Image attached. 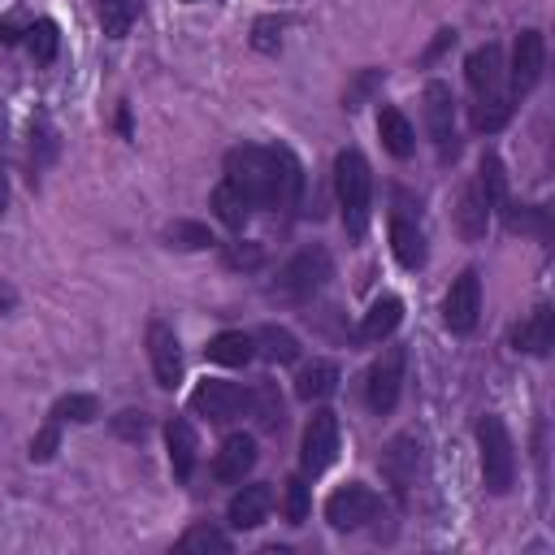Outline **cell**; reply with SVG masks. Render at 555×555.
<instances>
[{
  "instance_id": "9c48e42d",
  "label": "cell",
  "mask_w": 555,
  "mask_h": 555,
  "mask_svg": "<svg viewBox=\"0 0 555 555\" xmlns=\"http://www.w3.org/2000/svg\"><path fill=\"white\" fill-rule=\"evenodd\" d=\"M403 369H408V351H403V347H386V351L377 356V364L369 369L364 395H369V408H373L377 416L395 412L399 390H403Z\"/></svg>"
},
{
  "instance_id": "5bb4252c",
  "label": "cell",
  "mask_w": 555,
  "mask_h": 555,
  "mask_svg": "<svg viewBox=\"0 0 555 555\" xmlns=\"http://www.w3.org/2000/svg\"><path fill=\"white\" fill-rule=\"evenodd\" d=\"M251 464H256V438L251 434H230L212 455V477L221 486H238L251 473Z\"/></svg>"
},
{
  "instance_id": "1f68e13d",
  "label": "cell",
  "mask_w": 555,
  "mask_h": 555,
  "mask_svg": "<svg viewBox=\"0 0 555 555\" xmlns=\"http://www.w3.org/2000/svg\"><path fill=\"white\" fill-rule=\"evenodd\" d=\"M503 208V221H507V230H533L538 238H551V225H546V208H538V204H529V208H516V204H499Z\"/></svg>"
},
{
  "instance_id": "2e32d148",
  "label": "cell",
  "mask_w": 555,
  "mask_h": 555,
  "mask_svg": "<svg viewBox=\"0 0 555 555\" xmlns=\"http://www.w3.org/2000/svg\"><path fill=\"white\" fill-rule=\"evenodd\" d=\"M403 321V299L399 295H382L373 299V308L364 312L360 330H356V343H386Z\"/></svg>"
},
{
  "instance_id": "30bf717a",
  "label": "cell",
  "mask_w": 555,
  "mask_h": 555,
  "mask_svg": "<svg viewBox=\"0 0 555 555\" xmlns=\"http://www.w3.org/2000/svg\"><path fill=\"white\" fill-rule=\"evenodd\" d=\"M191 412L212 421V425H230L234 416L247 412V390L234 386V382H221V377H208L191 390Z\"/></svg>"
},
{
  "instance_id": "7a4b0ae2",
  "label": "cell",
  "mask_w": 555,
  "mask_h": 555,
  "mask_svg": "<svg viewBox=\"0 0 555 555\" xmlns=\"http://www.w3.org/2000/svg\"><path fill=\"white\" fill-rule=\"evenodd\" d=\"M334 195H338L347 234L351 238H364L369 208H373V173H369V160L356 147H347V152L334 156Z\"/></svg>"
},
{
  "instance_id": "d6986e66",
  "label": "cell",
  "mask_w": 555,
  "mask_h": 555,
  "mask_svg": "<svg viewBox=\"0 0 555 555\" xmlns=\"http://www.w3.org/2000/svg\"><path fill=\"white\" fill-rule=\"evenodd\" d=\"M390 247H395V260L403 269H421L425 264V230L416 225V217H408V212L390 217Z\"/></svg>"
},
{
  "instance_id": "f546056e",
  "label": "cell",
  "mask_w": 555,
  "mask_h": 555,
  "mask_svg": "<svg viewBox=\"0 0 555 555\" xmlns=\"http://www.w3.org/2000/svg\"><path fill=\"white\" fill-rule=\"evenodd\" d=\"M507 117H512V95H477V104H473V126L477 130H486V134H494L499 126H507Z\"/></svg>"
},
{
  "instance_id": "44dd1931",
  "label": "cell",
  "mask_w": 555,
  "mask_h": 555,
  "mask_svg": "<svg viewBox=\"0 0 555 555\" xmlns=\"http://www.w3.org/2000/svg\"><path fill=\"white\" fill-rule=\"evenodd\" d=\"M455 225H460V234H464L468 243L486 238V225H490V199H486V191H481L477 182H468V186L460 191V204H455Z\"/></svg>"
},
{
  "instance_id": "ac0fdd59",
  "label": "cell",
  "mask_w": 555,
  "mask_h": 555,
  "mask_svg": "<svg viewBox=\"0 0 555 555\" xmlns=\"http://www.w3.org/2000/svg\"><path fill=\"white\" fill-rule=\"evenodd\" d=\"M269 507H273V490L264 486V481H251V486H243L234 499H230V525L234 529H256V525H264V516H269Z\"/></svg>"
},
{
  "instance_id": "ab89813d",
  "label": "cell",
  "mask_w": 555,
  "mask_h": 555,
  "mask_svg": "<svg viewBox=\"0 0 555 555\" xmlns=\"http://www.w3.org/2000/svg\"><path fill=\"white\" fill-rule=\"evenodd\" d=\"M56 442H61V421L48 416V425H43V429L35 434V442H30V460H52Z\"/></svg>"
},
{
  "instance_id": "74e56055",
  "label": "cell",
  "mask_w": 555,
  "mask_h": 555,
  "mask_svg": "<svg viewBox=\"0 0 555 555\" xmlns=\"http://www.w3.org/2000/svg\"><path fill=\"white\" fill-rule=\"evenodd\" d=\"M308 516V481L304 477H291L286 481V520L291 525H304Z\"/></svg>"
},
{
  "instance_id": "ee69618b",
  "label": "cell",
  "mask_w": 555,
  "mask_h": 555,
  "mask_svg": "<svg viewBox=\"0 0 555 555\" xmlns=\"http://www.w3.org/2000/svg\"><path fill=\"white\" fill-rule=\"evenodd\" d=\"M117 130H121V134H130V108H121V113H117Z\"/></svg>"
},
{
  "instance_id": "52a82bcc",
  "label": "cell",
  "mask_w": 555,
  "mask_h": 555,
  "mask_svg": "<svg viewBox=\"0 0 555 555\" xmlns=\"http://www.w3.org/2000/svg\"><path fill=\"white\" fill-rule=\"evenodd\" d=\"M334 455H338V416L330 408H317L312 421H308V429H304V442H299V468H304V477L325 473L334 464Z\"/></svg>"
},
{
  "instance_id": "7402d4cb",
  "label": "cell",
  "mask_w": 555,
  "mask_h": 555,
  "mask_svg": "<svg viewBox=\"0 0 555 555\" xmlns=\"http://www.w3.org/2000/svg\"><path fill=\"white\" fill-rule=\"evenodd\" d=\"M247 412L256 416V425H260L264 434H278V429L286 425V403H282V395H278V382L260 377V382L247 390Z\"/></svg>"
},
{
  "instance_id": "8992f818",
  "label": "cell",
  "mask_w": 555,
  "mask_h": 555,
  "mask_svg": "<svg viewBox=\"0 0 555 555\" xmlns=\"http://www.w3.org/2000/svg\"><path fill=\"white\" fill-rule=\"evenodd\" d=\"M377 516H386V503H382V494L373 490V486H364V481H347V486H338L330 499H325V520L334 525V529H364L369 520H377Z\"/></svg>"
},
{
  "instance_id": "d590c367",
  "label": "cell",
  "mask_w": 555,
  "mask_h": 555,
  "mask_svg": "<svg viewBox=\"0 0 555 555\" xmlns=\"http://www.w3.org/2000/svg\"><path fill=\"white\" fill-rule=\"evenodd\" d=\"M147 429H152V416H147L143 408H126V412H117V416H113V434H117V438H126V442L147 438Z\"/></svg>"
},
{
  "instance_id": "6da1fadb",
  "label": "cell",
  "mask_w": 555,
  "mask_h": 555,
  "mask_svg": "<svg viewBox=\"0 0 555 555\" xmlns=\"http://www.w3.org/2000/svg\"><path fill=\"white\" fill-rule=\"evenodd\" d=\"M225 178L251 199V208H295L304 191V169L291 147H230L225 152Z\"/></svg>"
},
{
  "instance_id": "7c38bea8",
  "label": "cell",
  "mask_w": 555,
  "mask_h": 555,
  "mask_svg": "<svg viewBox=\"0 0 555 555\" xmlns=\"http://www.w3.org/2000/svg\"><path fill=\"white\" fill-rule=\"evenodd\" d=\"M147 360H152L156 386L173 390L182 382V347H178V334L165 321H147Z\"/></svg>"
},
{
  "instance_id": "d6a6232c",
  "label": "cell",
  "mask_w": 555,
  "mask_h": 555,
  "mask_svg": "<svg viewBox=\"0 0 555 555\" xmlns=\"http://www.w3.org/2000/svg\"><path fill=\"white\" fill-rule=\"evenodd\" d=\"M165 243L169 247H182V251H199V247H212L217 238L199 221H173V225H165Z\"/></svg>"
},
{
  "instance_id": "7bdbcfd3",
  "label": "cell",
  "mask_w": 555,
  "mask_h": 555,
  "mask_svg": "<svg viewBox=\"0 0 555 555\" xmlns=\"http://www.w3.org/2000/svg\"><path fill=\"white\" fill-rule=\"evenodd\" d=\"M9 204V173H4V165H0V208Z\"/></svg>"
},
{
  "instance_id": "3957f363",
  "label": "cell",
  "mask_w": 555,
  "mask_h": 555,
  "mask_svg": "<svg viewBox=\"0 0 555 555\" xmlns=\"http://www.w3.org/2000/svg\"><path fill=\"white\" fill-rule=\"evenodd\" d=\"M477 451H481V486L490 494H507L512 481H516V442L503 425V416L486 412L477 416Z\"/></svg>"
},
{
  "instance_id": "8fae6325",
  "label": "cell",
  "mask_w": 555,
  "mask_h": 555,
  "mask_svg": "<svg viewBox=\"0 0 555 555\" xmlns=\"http://www.w3.org/2000/svg\"><path fill=\"white\" fill-rule=\"evenodd\" d=\"M477 317H481V273L477 269H464L451 282L447 299H442V321H447L451 334H468L477 325Z\"/></svg>"
},
{
  "instance_id": "f6af8a7d",
  "label": "cell",
  "mask_w": 555,
  "mask_h": 555,
  "mask_svg": "<svg viewBox=\"0 0 555 555\" xmlns=\"http://www.w3.org/2000/svg\"><path fill=\"white\" fill-rule=\"evenodd\" d=\"M186 4H195V0H186Z\"/></svg>"
},
{
  "instance_id": "e0dca14e",
  "label": "cell",
  "mask_w": 555,
  "mask_h": 555,
  "mask_svg": "<svg viewBox=\"0 0 555 555\" xmlns=\"http://www.w3.org/2000/svg\"><path fill=\"white\" fill-rule=\"evenodd\" d=\"M165 447H169V464H173V477H178V481H191V473H195V451H199L191 421H182V416H169V421H165Z\"/></svg>"
},
{
  "instance_id": "9a60e30c",
  "label": "cell",
  "mask_w": 555,
  "mask_h": 555,
  "mask_svg": "<svg viewBox=\"0 0 555 555\" xmlns=\"http://www.w3.org/2000/svg\"><path fill=\"white\" fill-rule=\"evenodd\" d=\"M464 78H468L473 95H499V82H503V48L499 43H481L477 52H468Z\"/></svg>"
},
{
  "instance_id": "8d00e7d4",
  "label": "cell",
  "mask_w": 555,
  "mask_h": 555,
  "mask_svg": "<svg viewBox=\"0 0 555 555\" xmlns=\"http://www.w3.org/2000/svg\"><path fill=\"white\" fill-rule=\"evenodd\" d=\"M282 17H256V26H251V48L256 52H278L282 48Z\"/></svg>"
},
{
  "instance_id": "f35d334b",
  "label": "cell",
  "mask_w": 555,
  "mask_h": 555,
  "mask_svg": "<svg viewBox=\"0 0 555 555\" xmlns=\"http://www.w3.org/2000/svg\"><path fill=\"white\" fill-rule=\"evenodd\" d=\"M382 78H386L382 69H364V74H360V78H356V82L343 91V108H360V104H364V95H369V91H373Z\"/></svg>"
},
{
  "instance_id": "5b68a950",
  "label": "cell",
  "mask_w": 555,
  "mask_h": 555,
  "mask_svg": "<svg viewBox=\"0 0 555 555\" xmlns=\"http://www.w3.org/2000/svg\"><path fill=\"white\" fill-rule=\"evenodd\" d=\"M377 468H382L386 486L395 490V499L408 503L412 490L425 481V442H421V434H395V438L386 442Z\"/></svg>"
},
{
  "instance_id": "e575fe53",
  "label": "cell",
  "mask_w": 555,
  "mask_h": 555,
  "mask_svg": "<svg viewBox=\"0 0 555 555\" xmlns=\"http://www.w3.org/2000/svg\"><path fill=\"white\" fill-rule=\"evenodd\" d=\"M95 416H100V403L91 395H65V399L52 403V421H78V425H87Z\"/></svg>"
},
{
  "instance_id": "83f0119b",
  "label": "cell",
  "mask_w": 555,
  "mask_h": 555,
  "mask_svg": "<svg viewBox=\"0 0 555 555\" xmlns=\"http://www.w3.org/2000/svg\"><path fill=\"white\" fill-rule=\"evenodd\" d=\"M173 551H182V555H230V538L217 525H191L173 542Z\"/></svg>"
},
{
  "instance_id": "4fadbf2b",
  "label": "cell",
  "mask_w": 555,
  "mask_h": 555,
  "mask_svg": "<svg viewBox=\"0 0 555 555\" xmlns=\"http://www.w3.org/2000/svg\"><path fill=\"white\" fill-rule=\"evenodd\" d=\"M542 69H546V39H542V30H520L516 48H512V91L516 95L533 91Z\"/></svg>"
},
{
  "instance_id": "277c9868",
  "label": "cell",
  "mask_w": 555,
  "mask_h": 555,
  "mask_svg": "<svg viewBox=\"0 0 555 555\" xmlns=\"http://www.w3.org/2000/svg\"><path fill=\"white\" fill-rule=\"evenodd\" d=\"M330 273H334L330 251H325V247H304V251H295V256L278 269L269 295L282 299V304H308V299L330 282Z\"/></svg>"
},
{
  "instance_id": "4316f807",
  "label": "cell",
  "mask_w": 555,
  "mask_h": 555,
  "mask_svg": "<svg viewBox=\"0 0 555 555\" xmlns=\"http://www.w3.org/2000/svg\"><path fill=\"white\" fill-rule=\"evenodd\" d=\"M251 343H256V351H260L269 364H295V360H299V338H295L291 330H282V325H260V330L251 334Z\"/></svg>"
},
{
  "instance_id": "60d3db41",
  "label": "cell",
  "mask_w": 555,
  "mask_h": 555,
  "mask_svg": "<svg viewBox=\"0 0 555 555\" xmlns=\"http://www.w3.org/2000/svg\"><path fill=\"white\" fill-rule=\"evenodd\" d=\"M225 260H230V264H243V269H256V264H260V247H256V243H247V247H243V243H230V247H225Z\"/></svg>"
},
{
  "instance_id": "4dcf8cb0",
  "label": "cell",
  "mask_w": 555,
  "mask_h": 555,
  "mask_svg": "<svg viewBox=\"0 0 555 555\" xmlns=\"http://www.w3.org/2000/svg\"><path fill=\"white\" fill-rule=\"evenodd\" d=\"M477 186L486 191L490 208L507 199V173H503V160L494 152H481V165H477Z\"/></svg>"
},
{
  "instance_id": "484cf974",
  "label": "cell",
  "mask_w": 555,
  "mask_h": 555,
  "mask_svg": "<svg viewBox=\"0 0 555 555\" xmlns=\"http://www.w3.org/2000/svg\"><path fill=\"white\" fill-rule=\"evenodd\" d=\"M212 212H217V221L221 225H230V230H243L247 225V217L256 212L251 208V199L225 178V182H217V191H212Z\"/></svg>"
},
{
  "instance_id": "b9f144b4",
  "label": "cell",
  "mask_w": 555,
  "mask_h": 555,
  "mask_svg": "<svg viewBox=\"0 0 555 555\" xmlns=\"http://www.w3.org/2000/svg\"><path fill=\"white\" fill-rule=\"evenodd\" d=\"M451 43H455V30H438V39H434V43H429V48H425V56H421V61H425V65H429V61H434V56H438V52H442V48H451Z\"/></svg>"
},
{
  "instance_id": "603a6c76",
  "label": "cell",
  "mask_w": 555,
  "mask_h": 555,
  "mask_svg": "<svg viewBox=\"0 0 555 555\" xmlns=\"http://www.w3.org/2000/svg\"><path fill=\"white\" fill-rule=\"evenodd\" d=\"M334 390H338V364L334 360H312L295 373V399H304V403H321Z\"/></svg>"
},
{
  "instance_id": "f1b7e54d",
  "label": "cell",
  "mask_w": 555,
  "mask_h": 555,
  "mask_svg": "<svg viewBox=\"0 0 555 555\" xmlns=\"http://www.w3.org/2000/svg\"><path fill=\"white\" fill-rule=\"evenodd\" d=\"M56 43H61V30H56L52 17H30V22H26V48L35 52L39 65H48V61L56 56Z\"/></svg>"
},
{
  "instance_id": "836d02e7",
  "label": "cell",
  "mask_w": 555,
  "mask_h": 555,
  "mask_svg": "<svg viewBox=\"0 0 555 555\" xmlns=\"http://www.w3.org/2000/svg\"><path fill=\"white\" fill-rule=\"evenodd\" d=\"M134 22V0H100V26L108 39H121Z\"/></svg>"
},
{
  "instance_id": "cb8c5ba5",
  "label": "cell",
  "mask_w": 555,
  "mask_h": 555,
  "mask_svg": "<svg viewBox=\"0 0 555 555\" xmlns=\"http://www.w3.org/2000/svg\"><path fill=\"white\" fill-rule=\"evenodd\" d=\"M377 134H382V147L390 152V156H399V160H408L412 152H416V134H412V121L395 108V104H386L382 113H377Z\"/></svg>"
},
{
  "instance_id": "ffe728a7",
  "label": "cell",
  "mask_w": 555,
  "mask_h": 555,
  "mask_svg": "<svg viewBox=\"0 0 555 555\" xmlns=\"http://www.w3.org/2000/svg\"><path fill=\"white\" fill-rule=\"evenodd\" d=\"M516 351H529V356H546L551 343H555V317H551V304H538L512 334Z\"/></svg>"
},
{
  "instance_id": "ba28073f",
  "label": "cell",
  "mask_w": 555,
  "mask_h": 555,
  "mask_svg": "<svg viewBox=\"0 0 555 555\" xmlns=\"http://www.w3.org/2000/svg\"><path fill=\"white\" fill-rule=\"evenodd\" d=\"M425 126H429V139L438 147V160H451L460 152V139H455V95L447 82H425Z\"/></svg>"
},
{
  "instance_id": "d4e9b609",
  "label": "cell",
  "mask_w": 555,
  "mask_h": 555,
  "mask_svg": "<svg viewBox=\"0 0 555 555\" xmlns=\"http://www.w3.org/2000/svg\"><path fill=\"white\" fill-rule=\"evenodd\" d=\"M204 356H208L212 364H225V369H243V364L256 356V343H251V334H243V330H221L217 338H208Z\"/></svg>"
}]
</instances>
